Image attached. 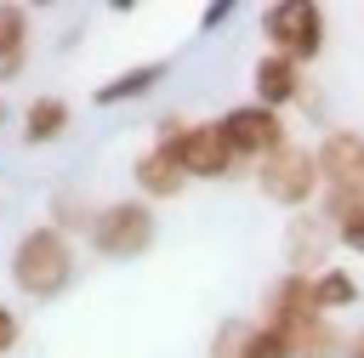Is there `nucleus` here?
Segmentation results:
<instances>
[{
	"label": "nucleus",
	"instance_id": "f257e3e1",
	"mask_svg": "<svg viewBox=\"0 0 364 358\" xmlns=\"http://www.w3.org/2000/svg\"><path fill=\"white\" fill-rule=\"evenodd\" d=\"M11 284H17L28 301H57V295L74 284V250H68V233H57L51 222L28 227V233L11 244Z\"/></svg>",
	"mask_w": 364,
	"mask_h": 358
},
{
	"label": "nucleus",
	"instance_id": "f03ea898",
	"mask_svg": "<svg viewBox=\"0 0 364 358\" xmlns=\"http://www.w3.org/2000/svg\"><path fill=\"white\" fill-rule=\"evenodd\" d=\"M262 34H267V51H279L290 63H313L330 40V17L313 0H279L262 11Z\"/></svg>",
	"mask_w": 364,
	"mask_h": 358
},
{
	"label": "nucleus",
	"instance_id": "7ed1b4c3",
	"mask_svg": "<svg viewBox=\"0 0 364 358\" xmlns=\"http://www.w3.org/2000/svg\"><path fill=\"white\" fill-rule=\"evenodd\" d=\"M154 233L159 227H154V205L148 199H114L91 222V250L108 256V261H136V256L154 250Z\"/></svg>",
	"mask_w": 364,
	"mask_h": 358
},
{
	"label": "nucleus",
	"instance_id": "20e7f679",
	"mask_svg": "<svg viewBox=\"0 0 364 358\" xmlns=\"http://www.w3.org/2000/svg\"><path fill=\"white\" fill-rule=\"evenodd\" d=\"M216 125H222L228 148H233L239 159H256V165L290 148V125H284V114H279V108H262L256 97H250V102H239V108H228Z\"/></svg>",
	"mask_w": 364,
	"mask_h": 358
},
{
	"label": "nucleus",
	"instance_id": "39448f33",
	"mask_svg": "<svg viewBox=\"0 0 364 358\" xmlns=\"http://www.w3.org/2000/svg\"><path fill=\"white\" fill-rule=\"evenodd\" d=\"M256 188H262V199H273V205H284V210H307L313 193H324L318 153H313V148H284V153L262 159Z\"/></svg>",
	"mask_w": 364,
	"mask_h": 358
},
{
	"label": "nucleus",
	"instance_id": "423d86ee",
	"mask_svg": "<svg viewBox=\"0 0 364 358\" xmlns=\"http://www.w3.org/2000/svg\"><path fill=\"white\" fill-rule=\"evenodd\" d=\"M313 318H324V313H318V301H313V278L284 267V273L262 290V324H267V330H279V335L290 341V335H296V330H307Z\"/></svg>",
	"mask_w": 364,
	"mask_h": 358
},
{
	"label": "nucleus",
	"instance_id": "0eeeda50",
	"mask_svg": "<svg viewBox=\"0 0 364 358\" xmlns=\"http://www.w3.org/2000/svg\"><path fill=\"white\" fill-rule=\"evenodd\" d=\"M171 153H176V165H182L188 182H216V176H233V165H239V153L228 148V136H222L216 119L210 125H188L171 142Z\"/></svg>",
	"mask_w": 364,
	"mask_h": 358
},
{
	"label": "nucleus",
	"instance_id": "6e6552de",
	"mask_svg": "<svg viewBox=\"0 0 364 358\" xmlns=\"http://www.w3.org/2000/svg\"><path fill=\"white\" fill-rule=\"evenodd\" d=\"M250 91L262 108H290V102H307V85H301V63L279 57V51H262L256 68H250Z\"/></svg>",
	"mask_w": 364,
	"mask_h": 358
},
{
	"label": "nucleus",
	"instance_id": "1a4fd4ad",
	"mask_svg": "<svg viewBox=\"0 0 364 358\" xmlns=\"http://www.w3.org/2000/svg\"><path fill=\"white\" fill-rule=\"evenodd\" d=\"M330 244H336V227L313 210V216H290V227H284V261H290V273H324V256H330Z\"/></svg>",
	"mask_w": 364,
	"mask_h": 358
},
{
	"label": "nucleus",
	"instance_id": "9d476101",
	"mask_svg": "<svg viewBox=\"0 0 364 358\" xmlns=\"http://www.w3.org/2000/svg\"><path fill=\"white\" fill-rule=\"evenodd\" d=\"M313 153H318L324 188H364V136L358 131H330Z\"/></svg>",
	"mask_w": 364,
	"mask_h": 358
},
{
	"label": "nucleus",
	"instance_id": "9b49d317",
	"mask_svg": "<svg viewBox=\"0 0 364 358\" xmlns=\"http://www.w3.org/2000/svg\"><path fill=\"white\" fill-rule=\"evenodd\" d=\"M131 176H136L142 199H176V193L188 188V176H182V165H176L171 148H142L136 165H131Z\"/></svg>",
	"mask_w": 364,
	"mask_h": 358
},
{
	"label": "nucleus",
	"instance_id": "f8f14e48",
	"mask_svg": "<svg viewBox=\"0 0 364 358\" xmlns=\"http://www.w3.org/2000/svg\"><path fill=\"white\" fill-rule=\"evenodd\" d=\"M159 80H165V63L154 57V63H136V68H125V74L102 80V85L91 91V102H97V108H119V102H136V97H148Z\"/></svg>",
	"mask_w": 364,
	"mask_h": 358
},
{
	"label": "nucleus",
	"instance_id": "ddd939ff",
	"mask_svg": "<svg viewBox=\"0 0 364 358\" xmlns=\"http://www.w3.org/2000/svg\"><path fill=\"white\" fill-rule=\"evenodd\" d=\"M68 119H74V108H68L63 97H34V102L23 108V142H28V148H46V142H57V136L68 131Z\"/></svg>",
	"mask_w": 364,
	"mask_h": 358
},
{
	"label": "nucleus",
	"instance_id": "4468645a",
	"mask_svg": "<svg viewBox=\"0 0 364 358\" xmlns=\"http://www.w3.org/2000/svg\"><path fill=\"white\" fill-rule=\"evenodd\" d=\"M23 57H28V11L23 6H0V85L23 74Z\"/></svg>",
	"mask_w": 364,
	"mask_h": 358
},
{
	"label": "nucleus",
	"instance_id": "2eb2a0df",
	"mask_svg": "<svg viewBox=\"0 0 364 358\" xmlns=\"http://www.w3.org/2000/svg\"><path fill=\"white\" fill-rule=\"evenodd\" d=\"M290 347H296V358H347V335L330 318H313L307 330H296Z\"/></svg>",
	"mask_w": 364,
	"mask_h": 358
},
{
	"label": "nucleus",
	"instance_id": "dca6fc26",
	"mask_svg": "<svg viewBox=\"0 0 364 358\" xmlns=\"http://www.w3.org/2000/svg\"><path fill=\"white\" fill-rule=\"evenodd\" d=\"M313 301H318L324 318H330L336 307H353V301H358L353 273H347V267H324V273H313Z\"/></svg>",
	"mask_w": 364,
	"mask_h": 358
},
{
	"label": "nucleus",
	"instance_id": "f3484780",
	"mask_svg": "<svg viewBox=\"0 0 364 358\" xmlns=\"http://www.w3.org/2000/svg\"><path fill=\"white\" fill-rule=\"evenodd\" d=\"M318 216L330 227H347L353 216H364V188H324L318 193Z\"/></svg>",
	"mask_w": 364,
	"mask_h": 358
},
{
	"label": "nucleus",
	"instance_id": "a211bd4d",
	"mask_svg": "<svg viewBox=\"0 0 364 358\" xmlns=\"http://www.w3.org/2000/svg\"><path fill=\"white\" fill-rule=\"evenodd\" d=\"M51 216H57V222H51L57 233H91V222H97V210H91L85 199H74V193H57V199H51Z\"/></svg>",
	"mask_w": 364,
	"mask_h": 358
},
{
	"label": "nucleus",
	"instance_id": "6ab92c4d",
	"mask_svg": "<svg viewBox=\"0 0 364 358\" xmlns=\"http://www.w3.org/2000/svg\"><path fill=\"white\" fill-rule=\"evenodd\" d=\"M245 341H250V324L245 318H222V330L210 335V358H245Z\"/></svg>",
	"mask_w": 364,
	"mask_h": 358
},
{
	"label": "nucleus",
	"instance_id": "aec40b11",
	"mask_svg": "<svg viewBox=\"0 0 364 358\" xmlns=\"http://www.w3.org/2000/svg\"><path fill=\"white\" fill-rule=\"evenodd\" d=\"M245 358H296V347H290V341H284L279 330H267V324H250Z\"/></svg>",
	"mask_w": 364,
	"mask_h": 358
},
{
	"label": "nucleus",
	"instance_id": "412c9836",
	"mask_svg": "<svg viewBox=\"0 0 364 358\" xmlns=\"http://www.w3.org/2000/svg\"><path fill=\"white\" fill-rule=\"evenodd\" d=\"M182 131H188V119H182V114H159V119H154V148H171Z\"/></svg>",
	"mask_w": 364,
	"mask_h": 358
},
{
	"label": "nucleus",
	"instance_id": "4be33fe9",
	"mask_svg": "<svg viewBox=\"0 0 364 358\" xmlns=\"http://www.w3.org/2000/svg\"><path fill=\"white\" fill-rule=\"evenodd\" d=\"M336 244L353 250V256H364V216H353L347 227H336Z\"/></svg>",
	"mask_w": 364,
	"mask_h": 358
},
{
	"label": "nucleus",
	"instance_id": "5701e85b",
	"mask_svg": "<svg viewBox=\"0 0 364 358\" xmlns=\"http://www.w3.org/2000/svg\"><path fill=\"white\" fill-rule=\"evenodd\" d=\"M17 335H23V324H17V313L0 301V352H11V347H17Z\"/></svg>",
	"mask_w": 364,
	"mask_h": 358
},
{
	"label": "nucleus",
	"instance_id": "b1692460",
	"mask_svg": "<svg viewBox=\"0 0 364 358\" xmlns=\"http://www.w3.org/2000/svg\"><path fill=\"white\" fill-rule=\"evenodd\" d=\"M233 17V0H210L205 11H199V28H216V23H228Z\"/></svg>",
	"mask_w": 364,
	"mask_h": 358
},
{
	"label": "nucleus",
	"instance_id": "393cba45",
	"mask_svg": "<svg viewBox=\"0 0 364 358\" xmlns=\"http://www.w3.org/2000/svg\"><path fill=\"white\" fill-rule=\"evenodd\" d=\"M347 358H364V324H358V335H347Z\"/></svg>",
	"mask_w": 364,
	"mask_h": 358
},
{
	"label": "nucleus",
	"instance_id": "a878e982",
	"mask_svg": "<svg viewBox=\"0 0 364 358\" xmlns=\"http://www.w3.org/2000/svg\"><path fill=\"white\" fill-rule=\"evenodd\" d=\"M6 119H11V108H6V97H0V125H6Z\"/></svg>",
	"mask_w": 364,
	"mask_h": 358
}]
</instances>
